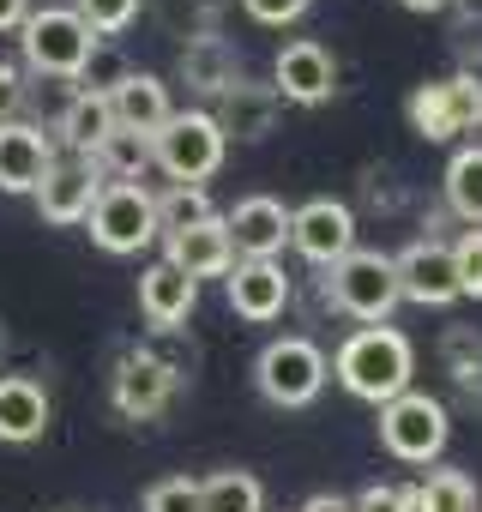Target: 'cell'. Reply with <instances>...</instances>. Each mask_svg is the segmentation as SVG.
I'll return each mask as SVG.
<instances>
[{
    "mask_svg": "<svg viewBox=\"0 0 482 512\" xmlns=\"http://www.w3.org/2000/svg\"><path fill=\"white\" fill-rule=\"evenodd\" d=\"M332 374H338V386H344L350 398H362V404L380 410V404H392L398 392H410L416 350H410V338H404L398 326H356V332L338 344Z\"/></svg>",
    "mask_w": 482,
    "mask_h": 512,
    "instance_id": "1",
    "label": "cell"
},
{
    "mask_svg": "<svg viewBox=\"0 0 482 512\" xmlns=\"http://www.w3.org/2000/svg\"><path fill=\"white\" fill-rule=\"evenodd\" d=\"M320 296H326L338 314L362 320V326H386L392 308L404 302V296H398V272H392V253H368V247L344 253L338 266H326Z\"/></svg>",
    "mask_w": 482,
    "mask_h": 512,
    "instance_id": "2",
    "label": "cell"
},
{
    "mask_svg": "<svg viewBox=\"0 0 482 512\" xmlns=\"http://www.w3.org/2000/svg\"><path fill=\"white\" fill-rule=\"evenodd\" d=\"M229 139L217 133L211 109H175L157 133H151V163L175 181V187H205L223 169Z\"/></svg>",
    "mask_w": 482,
    "mask_h": 512,
    "instance_id": "3",
    "label": "cell"
},
{
    "mask_svg": "<svg viewBox=\"0 0 482 512\" xmlns=\"http://www.w3.org/2000/svg\"><path fill=\"white\" fill-rule=\"evenodd\" d=\"M326 374H332L326 350H320L314 338H302V332L272 338V344L260 350V362H254V386H260V398L278 404V410H308V404L326 392Z\"/></svg>",
    "mask_w": 482,
    "mask_h": 512,
    "instance_id": "4",
    "label": "cell"
},
{
    "mask_svg": "<svg viewBox=\"0 0 482 512\" xmlns=\"http://www.w3.org/2000/svg\"><path fill=\"white\" fill-rule=\"evenodd\" d=\"M19 49H25V67L43 79H79L85 61L97 55V37L73 7H43L19 25Z\"/></svg>",
    "mask_w": 482,
    "mask_h": 512,
    "instance_id": "5",
    "label": "cell"
},
{
    "mask_svg": "<svg viewBox=\"0 0 482 512\" xmlns=\"http://www.w3.org/2000/svg\"><path fill=\"white\" fill-rule=\"evenodd\" d=\"M410 133L428 139V145H452L458 133H476L482 127V79L476 73H452V79H434V85H416L410 103Z\"/></svg>",
    "mask_w": 482,
    "mask_h": 512,
    "instance_id": "6",
    "label": "cell"
},
{
    "mask_svg": "<svg viewBox=\"0 0 482 512\" xmlns=\"http://www.w3.org/2000/svg\"><path fill=\"white\" fill-rule=\"evenodd\" d=\"M452 440V422H446V404L428 398V392H398L392 404H380V446L398 458V464H434Z\"/></svg>",
    "mask_w": 482,
    "mask_h": 512,
    "instance_id": "7",
    "label": "cell"
},
{
    "mask_svg": "<svg viewBox=\"0 0 482 512\" xmlns=\"http://www.w3.org/2000/svg\"><path fill=\"white\" fill-rule=\"evenodd\" d=\"M85 223H91V241L103 253H139L157 241V193H145L139 181H115L97 193Z\"/></svg>",
    "mask_w": 482,
    "mask_h": 512,
    "instance_id": "8",
    "label": "cell"
},
{
    "mask_svg": "<svg viewBox=\"0 0 482 512\" xmlns=\"http://www.w3.org/2000/svg\"><path fill=\"white\" fill-rule=\"evenodd\" d=\"M392 272H398V296L416 308H452L458 296V272H452V247L440 235L410 241L404 253H392Z\"/></svg>",
    "mask_w": 482,
    "mask_h": 512,
    "instance_id": "9",
    "label": "cell"
},
{
    "mask_svg": "<svg viewBox=\"0 0 482 512\" xmlns=\"http://www.w3.org/2000/svg\"><path fill=\"white\" fill-rule=\"evenodd\" d=\"M290 247L308 266H338L344 253H356V211L344 199H308L290 211Z\"/></svg>",
    "mask_w": 482,
    "mask_h": 512,
    "instance_id": "10",
    "label": "cell"
},
{
    "mask_svg": "<svg viewBox=\"0 0 482 512\" xmlns=\"http://www.w3.org/2000/svg\"><path fill=\"white\" fill-rule=\"evenodd\" d=\"M272 91H278V103L320 109V103H332V91H338V61L326 55V43L296 37V43H284L278 61H272Z\"/></svg>",
    "mask_w": 482,
    "mask_h": 512,
    "instance_id": "11",
    "label": "cell"
},
{
    "mask_svg": "<svg viewBox=\"0 0 482 512\" xmlns=\"http://www.w3.org/2000/svg\"><path fill=\"white\" fill-rule=\"evenodd\" d=\"M223 229H229V247L241 260H278V247L290 241V205L272 193H248V199H235Z\"/></svg>",
    "mask_w": 482,
    "mask_h": 512,
    "instance_id": "12",
    "label": "cell"
},
{
    "mask_svg": "<svg viewBox=\"0 0 482 512\" xmlns=\"http://www.w3.org/2000/svg\"><path fill=\"white\" fill-rule=\"evenodd\" d=\"M223 290H229V308L254 326H272L290 308V278L278 260H235L223 272Z\"/></svg>",
    "mask_w": 482,
    "mask_h": 512,
    "instance_id": "13",
    "label": "cell"
},
{
    "mask_svg": "<svg viewBox=\"0 0 482 512\" xmlns=\"http://www.w3.org/2000/svg\"><path fill=\"white\" fill-rule=\"evenodd\" d=\"M97 193H103V175L91 169V157H55L49 175H43V187H37V211L67 229V223H85L91 217Z\"/></svg>",
    "mask_w": 482,
    "mask_h": 512,
    "instance_id": "14",
    "label": "cell"
},
{
    "mask_svg": "<svg viewBox=\"0 0 482 512\" xmlns=\"http://www.w3.org/2000/svg\"><path fill=\"white\" fill-rule=\"evenodd\" d=\"M175 374L157 362V356H145V350H127L121 356V368H115V410L127 416V422H151V416H163L169 410V398H175Z\"/></svg>",
    "mask_w": 482,
    "mask_h": 512,
    "instance_id": "15",
    "label": "cell"
},
{
    "mask_svg": "<svg viewBox=\"0 0 482 512\" xmlns=\"http://www.w3.org/2000/svg\"><path fill=\"white\" fill-rule=\"evenodd\" d=\"M55 163V139L37 121L0 127V193H37Z\"/></svg>",
    "mask_w": 482,
    "mask_h": 512,
    "instance_id": "16",
    "label": "cell"
},
{
    "mask_svg": "<svg viewBox=\"0 0 482 512\" xmlns=\"http://www.w3.org/2000/svg\"><path fill=\"white\" fill-rule=\"evenodd\" d=\"M278 91L272 85H254V79H235L223 97H217V109H211V121H217V133L223 139H241V145H254V139H266L272 127H278Z\"/></svg>",
    "mask_w": 482,
    "mask_h": 512,
    "instance_id": "17",
    "label": "cell"
},
{
    "mask_svg": "<svg viewBox=\"0 0 482 512\" xmlns=\"http://www.w3.org/2000/svg\"><path fill=\"white\" fill-rule=\"evenodd\" d=\"M163 260H169L175 272H187L193 284H199V278H223V272L235 266V247H229L223 217H205V223H193V229H181V235H163Z\"/></svg>",
    "mask_w": 482,
    "mask_h": 512,
    "instance_id": "18",
    "label": "cell"
},
{
    "mask_svg": "<svg viewBox=\"0 0 482 512\" xmlns=\"http://www.w3.org/2000/svg\"><path fill=\"white\" fill-rule=\"evenodd\" d=\"M193 308H199V284L187 272H175L169 260L139 272V314L151 320V332H175Z\"/></svg>",
    "mask_w": 482,
    "mask_h": 512,
    "instance_id": "19",
    "label": "cell"
},
{
    "mask_svg": "<svg viewBox=\"0 0 482 512\" xmlns=\"http://www.w3.org/2000/svg\"><path fill=\"white\" fill-rule=\"evenodd\" d=\"M175 73H181V85H187L193 97H211V103H217V97L241 79V55H235L229 37H193V43H181Z\"/></svg>",
    "mask_w": 482,
    "mask_h": 512,
    "instance_id": "20",
    "label": "cell"
},
{
    "mask_svg": "<svg viewBox=\"0 0 482 512\" xmlns=\"http://www.w3.org/2000/svg\"><path fill=\"white\" fill-rule=\"evenodd\" d=\"M43 428H49V392H43V380L0 374V440H7V446H31V440H43Z\"/></svg>",
    "mask_w": 482,
    "mask_h": 512,
    "instance_id": "21",
    "label": "cell"
},
{
    "mask_svg": "<svg viewBox=\"0 0 482 512\" xmlns=\"http://www.w3.org/2000/svg\"><path fill=\"white\" fill-rule=\"evenodd\" d=\"M109 109H115V127H127V133H157L169 115H175V103H169V85L157 79V73H127L115 91H109Z\"/></svg>",
    "mask_w": 482,
    "mask_h": 512,
    "instance_id": "22",
    "label": "cell"
},
{
    "mask_svg": "<svg viewBox=\"0 0 482 512\" xmlns=\"http://www.w3.org/2000/svg\"><path fill=\"white\" fill-rule=\"evenodd\" d=\"M55 133H61L67 157H91V151L115 133V109H109V97H97V91H73L67 109H61V121H55Z\"/></svg>",
    "mask_w": 482,
    "mask_h": 512,
    "instance_id": "23",
    "label": "cell"
},
{
    "mask_svg": "<svg viewBox=\"0 0 482 512\" xmlns=\"http://www.w3.org/2000/svg\"><path fill=\"white\" fill-rule=\"evenodd\" d=\"M91 169L103 175V187H115V181H139V175L151 169V139H145V133H127V127H115V133L91 151Z\"/></svg>",
    "mask_w": 482,
    "mask_h": 512,
    "instance_id": "24",
    "label": "cell"
},
{
    "mask_svg": "<svg viewBox=\"0 0 482 512\" xmlns=\"http://www.w3.org/2000/svg\"><path fill=\"white\" fill-rule=\"evenodd\" d=\"M199 512H266V488L254 470H217L199 482Z\"/></svg>",
    "mask_w": 482,
    "mask_h": 512,
    "instance_id": "25",
    "label": "cell"
},
{
    "mask_svg": "<svg viewBox=\"0 0 482 512\" xmlns=\"http://www.w3.org/2000/svg\"><path fill=\"white\" fill-rule=\"evenodd\" d=\"M446 205L470 229H482V145H458L452 151V163H446Z\"/></svg>",
    "mask_w": 482,
    "mask_h": 512,
    "instance_id": "26",
    "label": "cell"
},
{
    "mask_svg": "<svg viewBox=\"0 0 482 512\" xmlns=\"http://www.w3.org/2000/svg\"><path fill=\"white\" fill-rule=\"evenodd\" d=\"M223 7H229V0H151V13L163 19V31L181 37V43H193V37H217Z\"/></svg>",
    "mask_w": 482,
    "mask_h": 512,
    "instance_id": "27",
    "label": "cell"
},
{
    "mask_svg": "<svg viewBox=\"0 0 482 512\" xmlns=\"http://www.w3.org/2000/svg\"><path fill=\"white\" fill-rule=\"evenodd\" d=\"M205 217H217V205H211L205 187H169V193H157V235H181V229H193Z\"/></svg>",
    "mask_w": 482,
    "mask_h": 512,
    "instance_id": "28",
    "label": "cell"
},
{
    "mask_svg": "<svg viewBox=\"0 0 482 512\" xmlns=\"http://www.w3.org/2000/svg\"><path fill=\"white\" fill-rule=\"evenodd\" d=\"M440 362L458 386H476L482 380V332L476 326H446L440 332Z\"/></svg>",
    "mask_w": 482,
    "mask_h": 512,
    "instance_id": "29",
    "label": "cell"
},
{
    "mask_svg": "<svg viewBox=\"0 0 482 512\" xmlns=\"http://www.w3.org/2000/svg\"><path fill=\"white\" fill-rule=\"evenodd\" d=\"M422 494H428V512H476L482 506L476 500V482L464 470H428Z\"/></svg>",
    "mask_w": 482,
    "mask_h": 512,
    "instance_id": "30",
    "label": "cell"
},
{
    "mask_svg": "<svg viewBox=\"0 0 482 512\" xmlns=\"http://www.w3.org/2000/svg\"><path fill=\"white\" fill-rule=\"evenodd\" d=\"M139 7H145V0H73V13L91 25L97 43H103V37H121V31L139 19Z\"/></svg>",
    "mask_w": 482,
    "mask_h": 512,
    "instance_id": "31",
    "label": "cell"
},
{
    "mask_svg": "<svg viewBox=\"0 0 482 512\" xmlns=\"http://www.w3.org/2000/svg\"><path fill=\"white\" fill-rule=\"evenodd\" d=\"M452 272H458V296L482 302V229H464L452 241Z\"/></svg>",
    "mask_w": 482,
    "mask_h": 512,
    "instance_id": "32",
    "label": "cell"
},
{
    "mask_svg": "<svg viewBox=\"0 0 482 512\" xmlns=\"http://www.w3.org/2000/svg\"><path fill=\"white\" fill-rule=\"evenodd\" d=\"M145 512H199V482L193 476H163L145 488Z\"/></svg>",
    "mask_w": 482,
    "mask_h": 512,
    "instance_id": "33",
    "label": "cell"
},
{
    "mask_svg": "<svg viewBox=\"0 0 482 512\" xmlns=\"http://www.w3.org/2000/svg\"><path fill=\"white\" fill-rule=\"evenodd\" d=\"M458 19H452V55L464 61V73H476L482 67V13L470 7V0H464V7H452Z\"/></svg>",
    "mask_w": 482,
    "mask_h": 512,
    "instance_id": "34",
    "label": "cell"
},
{
    "mask_svg": "<svg viewBox=\"0 0 482 512\" xmlns=\"http://www.w3.org/2000/svg\"><path fill=\"white\" fill-rule=\"evenodd\" d=\"M127 73H133V67H127L115 49H103V43H97V55H91V61H85V73H79V91H97V97H109V91H115Z\"/></svg>",
    "mask_w": 482,
    "mask_h": 512,
    "instance_id": "35",
    "label": "cell"
},
{
    "mask_svg": "<svg viewBox=\"0 0 482 512\" xmlns=\"http://www.w3.org/2000/svg\"><path fill=\"white\" fill-rule=\"evenodd\" d=\"M25 97H31V91H25V73L0 61V127L25 121Z\"/></svg>",
    "mask_w": 482,
    "mask_h": 512,
    "instance_id": "36",
    "label": "cell"
},
{
    "mask_svg": "<svg viewBox=\"0 0 482 512\" xmlns=\"http://www.w3.org/2000/svg\"><path fill=\"white\" fill-rule=\"evenodd\" d=\"M241 13L254 25H296L308 13V0H241Z\"/></svg>",
    "mask_w": 482,
    "mask_h": 512,
    "instance_id": "37",
    "label": "cell"
},
{
    "mask_svg": "<svg viewBox=\"0 0 482 512\" xmlns=\"http://www.w3.org/2000/svg\"><path fill=\"white\" fill-rule=\"evenodd\" d=\"M392 500H398V488H386V482H374V488H362V500H356V512H392Z\"/></svg>",
    "mask_w": 482,
    "mask_h": 512,
    "instance_id": "38",
    "label": "cell"
},
{
    "mask_svg": "<svg viewBox=\"0 0 482 512\" xmlns=\"http://www.w3.org/2000/svg\"><path fill=\"white\" fill-rule=\"evenodd\" d=\"M31 19V0H0V31H19Z\"/></svg>",
    "mask_w": 482,
    "mask_h": 512,
    "instance_id": "39",
    "label": "cell"
},
{
    "mask_svg": "<svg viewBox=\"0 0 482 512\" xmlns=\"http://www.w3.org/2000/svg\"><path fill=\"white\" fill-rule=\"evenodd\" d=\"M392 512H428V494H422V482H410V488H398V500H392Z\"/></svg>",
    "mask_w": 482,
    "mask_h": 512,
    "instance_id": "40",
    "label": "cell"
},
{
    "mask_svg": "<svg viewBox=\"0 0 482 512\" xmlns=\"http://www.w3.org/2000/svg\"><path fill=\"white\" fill-rule=\"evenodd\" d=\"M302 512H356V506H350L344 494H308V500H302Z\"/></svg>",
    "mask_w": 482,
    "mask_h": 512,
    "instance_id": "41",
    "label": "cell"
},
{
    "mask_svg": "<svg viewBox=\"0 0 482 512\" xmlns=\"http://www.w3.org/2000/svg\"><path fill=\"white\" fill-rule=\"evenodd\" d=\"M410 13H422V19H434V13H452V7H464V0H404Z\"/></svg>",
    "mask_w": 482,
    "mask_h": 512,
    "instance_id": "42",
    "label": "cell"
},
{
    "mask_svg": "<svg viewBox=\"0 0 482 512\" xmlns=\"http://www.w3.org/2000/svg\"><path fill=\"white\" fill-rule=\"evenodd\" d=\"M0 350H7V326H0Z\"/></svg>",
    "mask_w": 482,
    "mask_h": 512,
    "instance_id": "43",
    "label": "cell"
}]
</instances>
